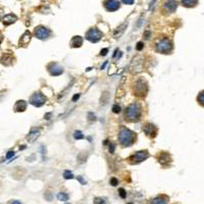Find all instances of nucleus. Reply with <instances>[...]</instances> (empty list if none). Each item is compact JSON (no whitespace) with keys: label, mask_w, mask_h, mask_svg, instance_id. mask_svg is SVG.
Masks as SVG:
<instances>
[{"label":"nucleus","mask_w":204,"mask_h":204,"mask_svg":"<svg viewBox=\"0 0 204 204\" xmlns=\"http://www.w3.org/2000/svg\"><path fill=\"white\" fill-rule=\"evenodd\" d=\"M126 118L130 121H138L142 116V108L138 103H132L126 108Z\"/></svg>","instance_id":"1"},{"label":"nucleus","mask_w":204,"mask_h":204,"mask_svg":"<svg viewBox=\"0 0 204 204\" xmlns=\"http://www.w3.org/2000/svg\"><path fill=\"white\" fill-rule=\"evenodd\" d=\"M118 141L122 146H131L136 141V134L131 130L127 128H122L118 133Z\"/></svg>","instance_id":"2"},{"label":"nucleus","mask_w":204,"mask_h":204,"mask_svg":"<svg viewBox=\"0 0 204 204\" xmlns=\"http://www.w3.org/2000/svg\"><path fill=\"white\" fill-rule=\"evenodd\" d=\"M155 50L159 53L168 54L173 50V44L168 39H166V38L160 39V40L157 41L156 44H155Z\"/></svg>","instance_id":"3"},{"label":"nucleus","mask_w":204,"mask_h":204,"mask_svg":"<svg viewBox=\"0 0 204 204\" xmlns=\"http://www.w3.org/2000/svg\"><path fill=\"white\" fill-rule=\"evenodd\" d=\"M133 91H134V95L138 96V97H143V96H145L147 94V91H148L146 81L143 80V79H139L134 84Z\"/></svg>","instance_id":"4"},{"label":"nucleus","mask_w":204,"mask_h":204,"mask_svg":"<svg viewBox=\"0 0 204 204\" xmlns=\"http://www.w3.org/2000/svg\"><path fill=\"white\" fill-rule=\"evenodd\" d=\"M103 34L99 31L97 28H91L86 33V39L89 40L92 43H96L102 38Z\"/></svg>","instance_id":"5"},{"label":"nucleus","mask_w":204,"mask_h":204,"mask_svg":"<svg viewBox=\"0 0 204 204\" xmlns=\"http://www.w3.org/2000/svg\"><path fill=\"white\" fill-rule=\"evenodd\" d=\"M45 102H46V97L41 93V92H36V93L33 94L32 97L30 98V103L37 107L42 106Z\"/></svg>","instance_id":"6"},{"label":"nucleus","mask_w":204,"mask_h":204,"mask_svg":"<svg viewBox=\"0 0 204 204\" xmlns=\"http://www.w3.org/2000/svg\"><path fill=\"white\" fill-rule=\"evenodd\" d=\"M148 157H149V153L147 152V150H140L138 152H136L135 154H133L130 157V160H131L132 163H139L146 160Z\"/></svg>","instance_id":"7"},{"label":"nucleus","mask_w":204,"mask_h":204,"mask_svg":"<svg viewBox=\"0 0 204 204\" xmlns=\"http://www.w3.org/2000/svg\"><path fill=\"white\" fill-rule=\"evenodd\" d=\"M34 35L36 38H38L40 40H45L47 39L50 35V31L45 27H42V26H39L37 27L34 31Z\"/></svg>","instance_id":"8"},{"label":"nucleus","mask_w":204,"mask_h":204,"mask_svg":"<svg viewBox=\"0 0 204 204\" xmlns=\"http://www.w3.org/2000/svg\"><path fill=\"white\" fill-rule=\"evenodd\" d=\"M48 70H49L51 76H59L64 73V68L61 65H59L56 62H51V64L48 65Z\"/></svg>","instance_id":"9"},{"label":"nucleus","mask_w":204,"mask_h":204,"mask_svg":"<svg viewBox=\"0 0 204 204\" xmlns=\"http://www.w3.org/2000/svg\"><path fill=\"white\" fill-rule=\"evenodd\" d=\"M178 2L177 0H165L163 4V10L168 13H173L177 10Z\"/></svg>","instance_id":"10"},{"label":"nucleus","mask_w":204,"mask_h":204,"mask_svg":"<svg viewBox=\"0 0 204 204\" xmlns=\"http://www.w3.org/2000/svg\"><path fill=\"white\" fill-rule=\"evenodd\" d=\"M121 6V3L118 0H105L104 7L107 12H116Z\"/></svg>","instance_id":"11"},{"label":"nucleus","mask_w":204,"mask_h":204,"mask_svg":"<svg viewBox=\"0 0 204 204\" xmlns=\"http://www.w3.org/2000/svg\"><path fill=\"white\" fill-rule=\"evenodd\" d=\"M40 129L39 128H33L31 129V131H30L29 133V135L27 136V140H28V142L29 143H33V142H35V141L37 140V138L40 136Z\"/></svg>","instance_id":"12"},{"label":"nucleus","mask_w":204,"mask_h":204,"mask_svg":"<svg viewBox=\"0 0 204 204\" xmlns=\"http://www.w3.org/2000/svg\"><path fill=\"white\" fill-rule=\"evenodd\" d=\"M143 131L147 136H150V137H155L157 134V129L152 124H146L143 127Z\"/></svg>","instance_id":"13"},{"label":"nucleus","mask_w":204,"mask_h":204,"mask_svg":"<svg viewBox=\"0 0 204 204\" xmlns=\"http://www.w3.org/2000/svg\"><path fill=\"white\" fill-rule=\"evenodd\" d=\"M158 162L160 163L161 165H168V163L172 161V158H170L169 154L165 153V152H163V153H160L158 155Z\"/></svg>","instance_id":"14"},{"label":"nucleus","mask_w":204,"mask_h":204,"mask_svg":"<svg viewBox=\"0 0 204 204\" xmlns=\"http://www.w3.org/2000/svg\"><path fill=\"white\" fill-rule=\"evenodd\" d=\"M31 38H32L31 33H30L29 31H26L20 39V46H24V47L27 46L30 43V41H31Z\"/></svg>","instance_id":"15"},{"label":"nucleus","mask_w":204,"mask_h":204,"mask_svg":"<svg viewBox=\"0 0 204 204\" xmlns=\"http://www.w3.org/2000/svg\"><path fill=\"white\" fill-rule=\"evenodd\" d=\"M27 109V102L25 101V100H18L17 101L16 105H14V111H17V112H23Z\"/></svg>","instance_id":"16"},{"label":"nucleus","mask_w":204,"mask_h":204,"mask_svg":"<svg viewBox=\"0 0 204 204\" xmlns=\"http://www.w3.org/2000/svg\"><path fill=\"white\" fill-rule=\"evenodd\" d=\"M82 44H83V38L80 37V36L73 37V39L70 40V47H73V48L81 47Z\"/></svg>","instance_id":"17"},{"label":"nucleus","mask_w":204,"mask_h":204,"mask_svg":"<svg viewBox=\"0 0 204 204\" xmlns=\"http://www.w3.org/2000/svg\"><path fill=\"white\" fill-rule=\"evenodd\" d=\"M139 57H135L133 59L132 61V65H131V69H133L134 73H138L141 70V65H142V61H139L138 60Z\"/></svg>","instance_id":"18"},{"label":"nucleus","mask_w":204,"mask_h":204,"mask_svg":"<svg viewBox=\"0 0 204 204\" xmlns=\"http://www.w3.org/2000/svg\"><path fill=\"white\" fill-rule=\"evenodd\" d=\"M168 198L166 196H158V197L152 199V201L150 202V204H168Z\"/></svg>","instance_id":"19"},{"label":"nucleus","mask_w":204,"mask_h":204,"mask_svg":"<svg viewBox=\"0 0 204 204\" xmlns=\"http://www.w3.org/2000/svg\"><path fill=\"white\" fill-rule=\"evenodd\" d=\"M17 20V17L14 16V14L12 13H9V14H7V16H5L4 17H3V24L4 25H10V24H12L14 23Z\"/></svg>","instance_id":"20"},{"label":"nucleus","mask_w":204,"mask_h":204,"mask_svg":"<svg viewBox=\"0 0 204 204\" xmlns=\"http://www.w3.org/2000/svg\"><path fill=\"white\" fill-rule=\"evenodd\" d=\"M127 26H128V23H125V24H122L121 26H120V27H118L116 31H114V34H113L114 38H120V37L124 34V32H125L126 28H127Z\"/></svg>","instance_id":"21"},{"label":"nucleus","mask_w":204,"mask_h":204,"mask_svg":"<svg viewBox=\"0 0 204 204\" xmlns=\"http://www.w3.org/2000/svg\"><path fill=\"white\" fill-rule=\"evenodd\" d=\"M12 60H13L12 56V55H8V54H4V56H2V58H1V62L5 65H10L12 64Z\"/></svg>","instance_id":"22"},{"label":"nucleus","mask_w":204,"mask_h":204,"mask_svg":"<svg viewBox=\"0 0 204 204\" xmlns=\"http://www.w3.org/2000/svg\"><path fill=\"white\" fill-rule=\"evenodd\" d=\"M181 2L186 7H193L198 3V0H181Z\"/></svg>","instance_id":"23"},{"label":"nucleus","mask_w":204,"mask_h":204,"mask_svg":"<svg viewBox=\"0 0 204 204\" xmlns=\"http://www.w3.org/2000/svg\"><path fill=\"white\" fill-rule=\"evenodd\" d=\"M100 101H101V104H102V105L107 104V102L109 101V94H108V92H107V91L103 92V94H102V96H101V99H100Z\"/></svg>","instance_id":"24"},{"label":"nucleus","mask_w":204,"mask_h":204,"mask_svg":"<svg viewBox=\"0 0 204 204\" xmlns=\"http://www.w3.org/2000/svg\"><path fill=\"white\" fill-rule=\"evenodd\" d=\"M57 199L59 200V201H68L69 200V195L66 194V193H64V192H61V193H58L57 194Z\"/></svg>","instance_id":"25"},{"label":"nucleus","mask_w":204,"mask_h":204,"mask_svg":"<svg viewBox=\"0 0 204 204\" xmlns=\"http://www.w3.org/2000/svg\"><path fill=\"white\" fill-rule=\"evenodd\" d=\"M74 138L76 140H82V139H84V135L81 131H76L74 133Z\"/></svg>","instance_id":"26"},{"label":"nucleus","mask_w":204,"mask_h":204,"mask_svg":"<svg viewBox=\"0 0 204 204\" xmlns=\"http://www.w3.org/2000/svg\"><path fill=\"white\" fill-rule=\"evenodd\" d=\"M64 178L65 180H72L74 179V175H73V173L72 172H69V170H65V172L64 173Z\"/></svg>","instance_id":"27"},{"label":"nucleus","mask_w":204,"mask_h":204,"mask_svg":"<svg viewBox=\"0 0 204 204\" xmlns=\"http://www.w3.org/2000/svg\"><path fill=\"white\" fill-rule=\"evenodd\" d=\"M197 100H198L199 104H201L202 106H204V91H202L201 93H200V94L198 95Z\"/></svg>","instance_id":"28"},{"label":"nucleus","mask_w":204,"mask_h":204,"mask_svg":"<svg viewBox=\"0 0 204 204\" xmlns=\"http://www.w3.org/2000/svg\"><path fill=\"white\" fill-rule=\"evenodd\" d=\"M94 204H106V201L104 198H95L94 199Z\"/></svg>","instance_id":"29"},{"label":"nucleus","mask_w":204,"mask_h":204,"mask_svg":"<svg viewBox=\"0 0 204 204\" xmlns=\"http://www.w3.org/2000/svg\"><path fill=\"white\" fill-rule=\"evenodd\" d=\"M118 194H120V196L122 199H125L126 197H127V192H126L125 189H122V188H121L120 190H118Z\"/></svg>","instance_id":"30"},{"label":"nucleus","mask_w":204,"mask_h":204,"mask_svg":"<svg viewBox=\"0 0 204 204\" xmlns=\"http://www.w3.org/2000/svg\"><path fill=\"white\" fill-rule=\"evenodd\" d=\"M112 111H113L114 113H118V112H121V106H120V105H117V104L113 105V107H112Z\"/></svg>","instance_id":"31"},{"label":"nucleus","mask_w":204,"mask_h":204,"mask_svg":"<svg viewBox=\"0 0 204 204\" xmlns=\"http://www.w3.org/2000/svg\"><path fill=\"white\" fill-rule=\"evenodd\" d=\"M77 180L80 182V183L82 184V185H86L87 184V182H86V180H84V178L82 177V176H78L77 177Z\"/></svg>","instance_id":"32"},{"label":"nucleus","mask_w":204,"mask_h":204,"mask_svg":"<svg viewBox=\"0 0 204 204\" xmlns=\"http://www.w3.org/2000/svg\"><path fill=\"white\" fill-rule=\"evenodd\" d=\"M110 184H111V186H116V185L118 184V180L116 179V178H111Z\"/></svg>","instance_id":"33"},{"label":"nucleus","mask_w":204,"mask_h":204,"mask_svg":"<svg viewBox=\"0 0 204 204\" xmlns=\"http://www.w3.org/2000/svg\"><path fill=\"white\" fill-rule=\"evenodd\" d=\"M143 47H144L143 42H138V44H137V46H136V49L138 50V51H140V50L143 49Z\"/></svg>","instance_id":"34"},{"label":"nucleus","mask_w":204,"mask_h":204,"mask_svg":"<svg viewBox=\"0 0 204 204\" xmlns=\"http://www.w3.org/2000/svg\"><path fill=\"white\" fill-rule=\"evenodd\" d=\"M88 117H89V121H95L96 120V117H95V116L92 112H89L88 113Z\"/></svg>","instance_id":"35"},{"label":"nucleus","mask_w":204,"mask_h":204,"mask_svg":"<svg viewBox=\"0 0 204 204\" xmlns=\"http://www.w3.org/2000/svg\"><path fill=\"white\" fill-rule=\"evenodd\" d=\"M114 149H116V145H114L113 143H110L109 144V152H110V153H113Z\"/></svg>","instance_id":"36"},{"label":"nucleus","mask_w":204,"mask_h":204,"mask_svg":"<svg viewBox=\"0 0 204 204\" xmlns=\"http://www.w3.org/2000/svg\"><path fill=\"white\" fill-rule=\"evenodd\" d=\"M122 3H125V4H128V5H131L134 3L135 0H121Z\"/></svg>","instance_id":"37"},{"label":"nucleus","mask_w":204,"mask_h":204,"mask_svg":"<svg viewBox=\"0 0 204 204\" xmlns=\"http://www.w3.org/2000/svg\"><path fill=\"white\" fill-rule=\"evenodd\" d=\"M107 52H108V49H107V48H104V49H102L101 51H100V55L105 56V55L107 54Z\"/></svg>","instance_id":"38"},{"label":"nucleus","mask_w":204,"mask_h":204,"mask_svg":"<svg viewBox=\"0 0 204 204\" xmlns=\"http://www.w3.org/2000/svg\"><path fill=\"white\" fill-rule=\"evenodd\" d=\"M14 155V152L13 151H9L8 153L6 154V159H9V158H12V156Z\"/></svg>","instance_id":"39"},{"label":"nucleus","mask_w":204,"mask_h":204,"mask_svg":"<svg viewBox=\"0 0 204 204\" xmlns=\"http://www.w3.org/2000/svg\"><path fill=\"white\" fill-rule=\"evenodd\" d=\"M150 35H151V33H150L149 31H146V32H145V34H144V37H145V39H146V40H148V39L150 38Z\"/></svg>","instance_id":"40"},{"label":"nucleus","mask_w":204,"mask_h":204,"mask_svg":"<svg viewBox=\"0 0 204 204\" xmlns=\"http://www.w3.org/2000/svg\"><path fill=\"white\" fill-rule=\"evenodd\" d=\"M79 98H80V94H76V95L73 97V101H74V102H76L77 100H79Z\"/></svg>","instance_id":"41"},{"label":"nucleus","mask_w":204,"mask_h":204,"mask_svg":"<svg viewBox=\"0 0 204 204\" xmlns=\"http://www.w3.org/2000/svg\"><path fill=\"white\" fill-rule=\"evenodd\" d=\"M106 65H107V61H105L104 64H103L101 65V68H100V69H104Z\"/></svg>","instance_id":"42"},{"label":"nucleus","mask_w":204,"mask_h":204,"mask_svg":"<svg viewBox=\"0 0 204 204\" xmlns=\"http://www.w3.org/2000/svg\"><path fill=\"white\" fill-rule=\"evenodd\" d=\"M50 116H51V113L45 114V118H46V120H50Z\"/></svg>","instance_id":"43"},{"label":"nucleus","mask_w":204,"mask_h":204,"mask_svg":"<svg viewBox=\"0 0 204 204\" xmlns=\"http://www.w3.org/2000/svg\"><path fill=\"white\" fill-rule=\"evenodd\" d=\"M12 204H21V203L20 201H17V200H14V201L12 202Z\"/></svg>","instance_id":"44"},{"label":"nucleus","mask_w":204,"mask_h":204,"mask_svg":"<svg viewBox=\"0 0 204 204\" xmlns=\"http://www.w3.org/2000/svg\"><path fill=\"white\" fill-rule=\"evenodd\" d=\"M3 41V36H2V34L0 33V44H1V42Z\"/></svg>","instance_id":"45"},{"label":"nucleus","mask_w":204,"mask_h":204,"mask_svg":"<svg viewBox=\"0 0 204 204\" xmlns=\"http://www.w3.org/2000/svg\"><path fill=\"white\" fill-rule=\"evenodd\" d=\"M41 1H47V0H41Z\"/></svg>","instance_id":"46"},{"label":"nucleus","mask_w":204,"mask_h":204,"mask_svg":"<svg viewBox=\"0 0 204 204\" xmlns=\"http://www.w3.org/2000/svg\"><path fill=\"white\" fill-rule=\"evenodd\" d=\"M129 204H131V203H129Z\"/></svg>","instance_id":"47"}]
</instances>
